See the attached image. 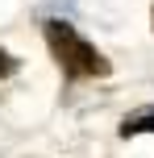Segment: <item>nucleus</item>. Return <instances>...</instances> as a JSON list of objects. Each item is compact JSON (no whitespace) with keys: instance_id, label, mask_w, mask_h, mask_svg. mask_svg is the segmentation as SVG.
Segmentation results:
<instances>
[{"instance_id":"obj_1","label":"nucleus","mask_w":154,"mask_h":158,"mask_svg":"<svg viewBox=\"0 0 154 158\" xmlns=\"http://www.w3.org/2000/svg\"><path fill=\"white\" fill-rule=\"evenodd\" d=\"M42 33H46V46H50V54L58 58L63 75H71V79H104L108 71H113V63H108L88 38H79L75 25H67V21H46Z\"/></svg>"},{"instance_id":"obj_2","label":"nucleus","mask_w":154,"mask_h":158,"mask_svg":"<svg viewBox=\"0 0 154 158\" xmlns=\"http://www.w3.org/2000/svg\"><path fill=\"white\" fill-rule=\"evenodd\" d=\"M138 133H154V108L129 112V117L121 121V137H138Z\"/></svg>"},{"instance_id":"obj_3","label":"nucleus","mask_w":154,"mask_h":158,"mask_svg":"<svg viewBox=\"0 0 154 158\" xmlns=\"http://www.w3.org/2000/svg\"><path fill=\"white\" fill-rule=\"evenodd\" d=\"M13 71H17V58H13V54H4V50H0V79H8Z\"/></svg>"}]
</instances>
